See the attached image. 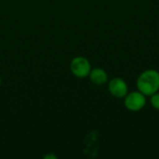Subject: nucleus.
<instances>
[{
  "label": "nucleus",
  "mask_w": 159,
  "mask_h": 159,
  "mask_svg": "<svg viewBox=\"0 0 159 159\" xmlns=\"http://www.w3.org/2000/svg\"><path fill=\"white\" fill-rule=\"evenodd\" d=\"M124 98L125 107L131 112H138L142 110L146 104L145 95L139 90L128 93Z\"/></svg>",
  "instance_id": "nucleus-3"
},
{
  "label": "nucleus",
  "mask_w": 159,
  "mask_h": 159,
  "mask_svg": "<svg viewBox=\"0 0 159 159\" xmlns=\"http://www.w3.org/2000/svg\"><path fill=\"white\" fill-rule=\"evenodd\" d=\"M137 88L145 96H152L159 90V72L155 69L143 71L137 79Z\"/></svg>",
  "instance_id": "nucleus-1"
},
{
  "label": "nucleus",
  "mask_w": 159,
  "mask_h": 159,
  "mask_svg": "<svg viewBox=\"0 0 159 159\" xmlns=\"http://www.w3.org/2000/svg\"><path fill=\"white\" fill-rule=\"evenodd\" d=\"M44 158L45 159H57L58 158V157L57 156H55L54 154H52V153H48V154H47V155H45L44 156Z\"/></svg>",
  "instance_id": "nucleus-7"
},
{
  "label": "nucleus",
  "mask_w": 159,
  "mask_h": 159,
  "mask_svg": "<svg viewBox=\"0 0 159 159\" xmlns=\"http://www.w3.org/2000/svg\"><path fill=\"white\" fill-rule=\"evenodd\" d=\"M108 90L114 97L122 99L128 94L129 88L125 80L120 77H114L109 81Z\"/></svg>",
  "instance_id": "nucleus-4"
},
{
  "label": "nucleus",
  "mask_w": 159,
  "mask_h": 159,
  "mask_svg": "<svg viewBox=\"0 0 159 159\" xmlns=\"http://www.w3.org/2000/svg\"><path fill=\"white\" fill-rule=\"evenodd\" d=\"M1 84H2V79H1V76H0V87H1Z\"/></svg>",
  "instance_id": "nucleus-8"
},
{
  "label": "nucleus",
  "mask_w": 159,
  "mask_h": 159,
  "mask_svg": "<svg viewBox=\"0 0 159 159\" xmlns=\"http://www.w3.org/2000/svg\"><path fill=\"white\" fill-rule=\"evenodd\" d=\"M89 77L90 79V81L98 86L101 85H104L107 81H108V75L105 72V70H103L102 68H93L91 69Z\"/></svg>",
  "instance_id": "nucleus-5"
},
{
  "label": "nucleus",
  "mask_w": 159,
  "mask_h": 159,
  "mask_svg": "<svg viewBox=\"0 0 159 159\" xmlns=\"http://www.w3.org/2000/svg\"><path fill=\"white\" fill-rule=\"evenodd\" d=\"M91 69L92 68H91V64L89 61L83 56L75 57L71 61V63H70L71 73L77 78L88 77Z\"/></svg>",
  "instance_id": "nucleus-2"
},
{
  "label": "nucleus",
  "mask_w": 159,
  "mask_h": 159,
  "mask_svg": "<svg viewBox=\"0 0 159 159\" xmlns=\"http://www.w3.org/2000/svg\"><path fill=\"white\" fill-rule=\"evenodd\" d=\"M151 104L153 105V107L157 110H159V92H156L155 94H153L151 96Z\"/></svg>",
  "instance_id": "nucleus-6"
}]
</instances>
